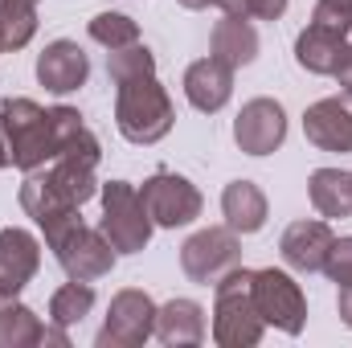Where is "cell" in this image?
Listing matches in <instances>:
<instances>
[{"label":"cell","instance_id":"obj_5","mask_svg":"<svg viewBox=\"0 0 352 348\" xmlns=\"http://www.w3.org/2000/svg\"><path fill=\"white\" fill-rule=\"evenodd\" d=\"M98 230L107 234L115 254H140L152 242V217H148L135 184H127V180L102 184V226Z\"/></svg>","mask_w":352,"mask_h":348},{"label":"cell","instance_id":"obj_12","mask_svg":"<svg viewBox=\"0 0 352 348\" xmlns=\"http://www.w3.org/2000/svg\"><path fill=\"white\" fill-rule=\"evenodd\" d=\"M303 135L320 152H352V94L311 102L303 111Z\"/></svg>","mask_w":352,"mask_h":348},{"label":"cell","instance_id":"obj_18","mask_svg":"<svg viewBox=\"0 0 352 348\" xmlns=\"http://www.w3.org/2000/svg\"><path fill=\"white\" fill-rule=\"evenodd\" d=\"M156 340L168 348H188L205 340V307L192 299H168L156 312Z\"/></svg>","mask_w":352,"mask_h":348},{"label":"cell","instance_id":"obj_16","mask_svg":"<svg viewBox=\"0 0 352 348\" xmlns=\"http://www.w3.org/2000/svg\"><path fill=\"white\" fill-rule=\"evenodd\" d=\"M230 94H234V70H230L226 62H217L213 54L201 58V62H192V66L184 70V98H188L197 111L213 115V111H221V107L230 102Z\"/></svg>","mask_w":352,"mask_h":348},{"label":"cell","instance_id":"obj_27","mask_svg":"<svg viewBox=\"0 0 352 348\" xmlns=\"http://www.w3.org/2000/svg\"><path fill=\"white\" fill-rule=\"evenodd\" d=\"M324 274L336 283V287H349L352 283V238H336L328 259H324Z\"/></svg>","mask_w":352,"mask_h":348},{"label":"cell","instance_id":"obj_4","mask_svg":"<svg viewBox=\"0 0 352 348\" xmlns=\"http://www.w3.org/2000/svg\"><path fill=\"white\" fill-rule=\"evenodd\" d=\"M250 274L238 266L213 287V340L221 348H254L263 340L266 324L250 295Z\"/></svg>","mask_w":352,"mask_h":348},{"label":"cell","instance_id":"obj_11","mask_svg":"<svg viewBox=\"0 0 352 348\" xmlns=\"http://www.w3.org/2000/svg\"><path fill=\"white\" fill-rule=\"evenodd\" d=\"M234 140L246 156H270L287 140V111L274 98H250L234 119Z\"/></svg>","mask_w":352,"mask_h":348},{"label":"cell","instance_id":"obj_22","mask_svg":"<svg viewBox=\"0 0 352 348\" xmlns=\"http://www.w3.org/2000/svg\"><path fill=\"white\" fill-rule=\"evenodd\" d=\"M41 340H45V328L37 312L8 299V307H0V348H33Z\"/></svg>","mask_w":352,"mask_h":348},{"label":"cell","instance_id":"obj_8","mask_svg":"<svg viewBox=\"0 0 352 348\" xmlns=\"http://www.w3.org/2000/svg\"><path fill=\"white\" fill-rule=\"evenodd\" d=\"M156 312L160 307L152 303L148 291H140V287L119 291L111 299V307H107V320H102L94 345L98 348H140L148 336H156Z\"/></svg>","mask_w":352,"mask_h":348},{"label":"cell","instance_id":"obj_28","mask_svg":"<svg viewBox=\"0 0 352 348\" xmlns=\"http://www.w3.org/2000/svg\"><path fill=\"white\" fill-rule=\"evenodd\" d=\"M221 8L238 17H254V21H278L287 12V0H226Z\"/></svg>","mask_w":352,"mask_h":348},{"label":"cell","instance_id":"obj_7","mask_svg":"<svg viewBox=\"0 0 352 348\" xmlns=\"http://www.w3.org/2000/svg\"><path fill=\"white\" fill-rule=\"evenodd\" d=\"M250 295H254V307H258L263 324H274L287 336L303 332V324H307V299H303L299 283L287 270H274V266L254 270L250 274Z\"/></svg>","mask_w":352,"mask_h":348},{"label":"cell","instance_id":"obj_23","mask_svg":"<svg viewBox=\"0 0 352 348\" xmlns=\"http://www.w3.org/2000/svg\"><path fill=\"white\" fill-rule=\"evenodd\" d=\"M90 307H94V287H90V283H78V279H70L66 287H58V291L50 295V320H54L58 328L82 324L90 316Z\"/></svg>","mask_w":352,"mask_h":348},{"label":"cell","instance_id":"obj_26","mask_svg":"<svg viewBox=\"0 0 352 348\" xmlns=\"http://www.w3.org/2000/svg\"><path fill=\"white\" fill-rule=\"evenodd\" d=\"M311 25H324L332 33H352V0H320L311 12Z\"/></svg>","mask_w":352,"mask_h":348},{"label":"cell","instance_id":"obj_20","mask_svg":"<svg viewBox=\"0 0 352 348\" xmlns=\"http://www.w3.org/2000/svg\"><path fill=\"white\" fill-rule=\"evenodd\" d=\"M221 213L234 234H258L266 226V197L254 180H234L221 193Z\"/></svg>","mask_w":352,"mask_h":348},{"label":"cell","instance_id":"obj_19","mask_svg":"<svg viewBox=\"0 0 352 348\" xmlns=\"http://www.w3.org/2000/svg\"><path fill=\"white\" fill-rule=\"evenodd\" d=\"M213 58H217V62H226L230 70L250 66V62L258 58V33H254L250 17L226 12V17L213 25Z\"/></svg>","mask_w":352,"mask_h":348},{"label":"cell","instance_id":"obj_2","mask_svg":"<svg viewBox=\"0 0 352 348\" xmlns=\"http://www.w3.org/2000/svg\"><path fill=\"white\" fill-rule=\"evenodd\" d=\"M98 193L94 164L78 156H58L33 173H25L21 184V209L41 226L45 242L54 246L66 230H74L82 221V205Z\"/></svg>","mask_w":352,"mask_h":348},{"label":"cell","instance_id":"obj_34","mask_svg":"<svg viewBox=\"0 0 352 348\" xmlns=\"http://www.w3.org/2000/svg\"><path fill=\"white\" fill-rule=\"evenodd\" d=\"M349 50H352V45H349Z\"/></svg>","mask_w":352,"mask_h":348},{"label":"cell","instance_id":"obj_24","mask_svg":"<svg viewBox=\"0 0 352 348\" xmlns=\"http://www.w3.org/2000/svg\"><path fill=\"white\" fill-rule=\"evenodd\" d=\"M90 37L102 45V50H123L131 41H140V25L123 12H98L90 21Z\"/></svg>","mask_w":352,"mask_h":348},{"label":"cell","instance_id":"obj_30","mask_svg":"<svg viewBox=\"0 0 352 348\" xmlns=\"http://www.w3.org/2000/svg\"><path fill=\"white\" fill-rule=\"evenodd\" d=\"M336 83H340L344 94H352V50L344 54V62H340V70H336Z\"/></svg>","mask_w":352,"mask_h":348},{"label":"cell","instance_id":"obj_15","mask_svg":"<svg viewBox=\"0 0 352 348\" xmlns=\"http://www.w3.org/2000/svg\"><path fill=\"white\" fill-rule=\"evenodd\" d=\"M332 242H336V238H332L328 221H295V226L283 230L278 250H283V262H287L291 270L311 274V270H324V259H328Z\"/></svg>","mask_w":352,"mask_h":348},{"label":"cell","instance_id":"obj_1","mask_svg":"<svg viewBox=\"0 0 352 348\" xmlns=\"http://www.w3.org/2000/svg\"><path fill=\"white\" fill-rule=\"evenodd\" d=\"M58 156H78L98 164V140L90 135L74 107H37L33 98L0 102V168L33 173Z\"/></svg>","mask_w":352,"mask_h":348},{"label":"cell","instance_id":"obj_32","mask_svg":"<svg viewBox=\"0 0 352 348\" xmlns=\"http://www.w3.org/2000/svg\"><path fill=\"white\" fill-rule=\"evenodd\" d=\"M176 4H184V8H192V12H197V8H209V4H226V0H176Z\"/></svg>","mask_w":352,"mask_h":348},{"label":"cell","instance_id":"obj_21","mask_svg":"<svg viewBox=\"0 0 352 348\" xmlns=\"http://www.w3.org/2000/svg\"><path fill=\"white\" fill-rule=\"evenodd\" d=\"M307 197H311L320 217H352V173L316 168L307 180Z\"/></svg>","mask_w":352,"mask_h":348},{"label":"cell","instance_id":"obj_9","mask_svg":"<svg viewBox=\"0 0 352 348\" xmlns=\"http://www.w3.org/2000/svg\"><path fill=\"white\" fill-rule=\"evenodd\" d=\"M140 201L152 217V226H164V230H176V226H188L201 217V193L192 180L176 173H152L140 188Z\"/></svg>","mask_w":352,"mask_h":348},{"label":"cell","instance_id":"obj_17","mask_svg":"<svg viewBox=\"0 0 352 348\" xmlns=\"http://www.w3.org/2000/svg\"><path fill=\"white\" fill-rule=\"evenodd\" d=\"M349 54V41L344 33H332L324 25H307L299 37H295V62L307 70V74H336L340 62Z\"/></svg>","mask_w":352,"mask_h":348},{"label":"cell","instance_id":"obj_3","mask_svg":"<svg viewBox=\"0 0 352 348\" xmlns=\"http://www.w3.org/2000/svg\"><path fill=\"white\" fill-rule=\"evenodd\" d=\"M115 123L123 131V140L131 144H160L168 131H173V98L168 90L156 83V70L152 74H135V78H123L115 83Z\"/></svg>","mask_w":352,"mask_h":348},{"label":"cell","instance_id":"obj_33","mask_svg":"<svg viewBox=\"0 0 352 348\" xmlns=\"http://www.w3.org/2000/svg\"><path fill=\"white\" fill-rule=\"evenodd\" d=\"M8 50V29H4V17H0V54Z\"/></svg>","mask_w":352,"mask_h":348},{"label":"cell","instance_id":"obj_6","mask_svg":"<svg viewBox=\"0 0 352 348\" xmlns=\"http://www.w3.org/2000/svg\"><path fill=\"white\" fill-rule=\"evenodd\" d=\"M242 266V242L230 226H209L197 230L184 246H180V270L201 283V287H217L230 270Z\"/></svg>","mask_w":352,"mask_h":348},{"label":"cell","instance_id":"obj_31","mask_svg":"<svg viewBox=\"0 0 352 348\" xmlns=\"http://www.w3.org/2000/svg\"><path fill=\"white\" fill-rule=\"evenodd\" d=\"M0 8H16V12H37V0H0Z\"/></svg>","mask_w":352,"mask_h":348},{"label":"cell","instance_id":"obj_29","mask_svg":"<svg viewBox=\"0 0 352 348\" xmlns=\"http://www.w3.org/2000/svg\"><path fill=\"white\" fill-rule=\"evenodd\" d=\"M336 312H340V320L352 328V283L349 287H340V299H336Z\"/></svg>","mask_w":352,"mask_h":348},{"label":"cell","instance_id":"obj_25","mask_svg":"<svg viewBox=\"0 0 352 348\" xmlns=\"http://www.w3.org/2000/svg\"><path fill=\"white\" fill-rule=\"evenodd\" d=\"M152 70H156V58H152V50L140 45V41H131V45L107 54V74H111V83H123V78H135V74H152Z\"/></svg>","mask_w":352,"mask_h":348},{"label":"cell","instance_id":"obj_14","mask_svg":"<svg viewBox=\"0 0 352 348\" xmlns=\"http://www.w3.org/2000/svg\"><path fill=\"white\" fill-rule=\"evenodd\" d=\"M90 74V58L82 54L78 41H50L37 58V83L54 94H66V90H78Z\"/></svg>","mask_w":352,"mask_h":348},{"label":"cell","instance_id":"obj_10","mask_svg":"<svg viewBox=\"0 0 352 348\" xmlns=\"http://www.w3.org/2000/svg\"><path fill=\"white\" fill-rule=\"evenodd\" d=\"M50 250H54V259L62 262V270L70 279H78V283H94V279L111 274V266H115V246L107 242L102 230H90L87 221L66 230Z\"/></svg>","mask_w":352,"mask_h":348},{"label":"cell","instance_id":"obj_13","mask_svg":"<svg viewBox=\"0 0 352 348\" xmlns=\"http://www.w3.org/2000/svg\"><path fill=\"white\" fill-rule=\"evenodd\" d=\"M37 266H41V242L29 230H21V226L0 230V299L4 303L16 299L33 283Z\"/></svg>","mask_w":352,"mask_h":348}]
</instances>
